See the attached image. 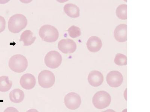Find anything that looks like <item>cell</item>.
<instances>
[{"mask_svg":"<svg viewBox=\"0 0 150 112\" xmlns=\"http://www.w3.org/2000/svg\"><path fill=\"white\" fill-rule=\"evenodd\" d=\"M28 20L26 17L21 14L14 15L9 19L8 29L13 33H18L26 27Z\"/></svg>","mask_w":150,"mask_h":112,"instance_id":"cell-1","label":"cell"},{"mask_svg":"<svg viewBox=\"0 0 150 112\" xmlns=\"http://www.w3.org/2000/svg\"><path fill=\"white\" fill-rule=\"evenodd\" d=\"M9 68L17 73L23 72L28 66V61L26 57L21 54L13 56L9 61Z\"/></svg>","mask_w":150,"mask_h":112,"instance_id":"cell-2","label":"cell"},{"mask_svg":"<svg viewBox=\"0 0 150 112\" xmlns=\"http://www.w3.org/2000/svg\"><path fill=\"white\" fill-rule=\"evenodd\" d=\"M39 34L42 41L49 43L55 42L59 37V33L57 29L48 24L44 25L40 28Z\"/></svg>","mask_w":150,"mask_h":112,"instance_id":"cell-3","label":"cell"},{"mask_svg":"<svg viewBox=\"0 0 150 112\" xmlns=\"http://www.w3.org/2000/svg\"><path fill=\"white\" fill-rule=\"evenodd\" d=\"M110 94L105 91H100L95 93L92 98V103L96 108L102 110L108 107L110 105Z\"/></svg>","mask_w":150,"mask_h":112,"instance_id":"cell-4","label":"cell"},{"mask_svg":"<svg viewBox=\"0 0 150 112\" xmlns=\"http://www.w3.org/2000/svg\"><path fill=\"white\" fill-rule=\"evenodd\" d=\"M38 83L44 88H49L54 85L55 77L50 71L45 70L40 73L38 76Z\"/></svg>","mask_w":150,"mask_h":112,"instance_id":"cell-5","label":"cell"},{"mask_svg":"<svg viewBox=\"0 0 150 112\" xmlns=\"http://www.w3.org/2000/svg\"><path fill=\"white\" fill-rule=\"evenodd\" d=\"M62 60V57L59 53L55 50H52L45 55V63L47 67L55 69L60 66Z\"/></svg>","mask_w":150,"mask_h":112,"instance_id":"cell-6","label":"cell"},{"mask_svg":"<svg viewBox=\"0 0 150 112\" xmlns=\"http://www.w3.org/2000/svg\"><path fill=\"white\" fill-rule=\"evenodd\" d=\"M64 103L66 107L71 110H75L80 107L81 104V98L77 93H68L65 96Z\"/></svg>","mask_w":150,"mask_h":112,"instance_id":"cell-7","label":"cell"},{"mask_svg":"<svg viewBox=\"0 0 150 112\" xmlns=\"http://www.w3.org/2000/svg\"><path fill=\"white\" fill-rule=\"evenodd\" d=\"M123 80L124 78L122 75L117 71H112L107 75V83L111 87H118L122 83Z\"/></svg>","mask_w":150,"mask_h":112,"instance_id":"cell-8","label":"cell"},{"mask_svg":"<svg viewBox=\"0 0 150 112\" xmlns=\"http://www.w3.org/2000/svg\"><path fill=\"white\" fill-rule=\"evenodd\" d=\"M59 50L64 54H72L77 49V45L74 41L70 39H63L58 43Z\"/></svg>","mask_w":150,"mask_h":112,"instance_id":"cell-9","label":"cell"},{"mask_svg":"<svg viewBox=\"0 0 150 112\" xmlns=\"http://www.w3.org/2000/svg\"><path fill=\"white\" fill-rule=\"evenodd\" d=\"M104 79L102 73L98 71H92L88 75V82L90 85L95 87L101 85L104 81Z\"/></svg>","mask_w":150,"mask_h":112,"instance_id":"cell-10","label":"cell"},{"mask_svg":"<svg viewBox=\"0 0 150 112\" xmlns=\"http://www.w3.org/2000/svg\"><path fill=\"white\" fill-rule=\"evenodd\" d=\"M114 36L117 42H124L127 41V26L125 24L119 25L115 28Z\"/></svg>","mask_w":150,"mask_h":112,"instance_id":"cell-11","label":"cell"},{"mask_svg":"<svg viewBox=\"0 0 150 112\" xmlns=\"http://www.w3.org/2000/svg\"><path fill=\"white\" fill-rule=\"evenodd\" d=\"M20 84L23 88L27 90L33 89L36 85V79L33 75L27 73L21 77Z\"/></svg>","mask_w":150,"mask_h":112,"instance_id":"cell-12","label":"cell"},{"mask_svg":"<svg viewBox=\"0 0 150 112\" xmlns=\"http://www.w3.org/2000/svg\"><path fill=\"white\" fill-rule=\"evenodd\" d=\"M87 47L89 51L93 53L98 52L102 46V42L99 37L96 36L89 37L86 43Z\"/></svg>","mask_w":150,"mask_h":112,"instance_id":"cell-13","label":"cell"},{"mask_svg":"<svg viewBox=\"0 0 150 112\" xmlns=\"http://www.w3.org/2000/svg\"><path fill=\"white\" fill-rule=\"evenodd\" d=\"M64 10L68 16L71 18H76L80 16V9L77 5L74 4H66L64 6Z\"/></svg>","mask_w":150,"mask_h":112,"instance_id":"cell-14","label":"cell"},{"mask_svg":"<svg viewBox=\"0 0 150 112\" xmlns=\"http://www.w3.org/2000/svg\"><path fill=\"white\" fill-rule=\"evenodd\" d=\"M33 35V32L30 30H25L21 34L19 41L23 42L24 46H30L34 43L36 38Z\"/></svg>","mask_w":150,"mask_h":112,"instance_id":"cell-15","label":"cell"},{"mask_svg":"<svg viewBox=\"0 0 150 112\" xmlns=\"http://www.w3.org/2000/svg\"><path fill=\"white\" fill-rule=\"evenodd\" d=\"M24 92L19 89H14L9 93V98L11 102L14 103L22 102L25 98Z\"/></svg>","mask_w":150,"mask_h":112,"instance_id":"cell-16","label":"cell"},{"mask_svg":"<svg viewBox=\"0 0 150 112\" xmlns=\"http://www.w3.org/2000/svg\"><path fill=\"white\" fill-rule=\"evenodd\" d=\"M13 85L8 77L2 76L0 77V92H6L9 91Z\"/></svg>","mask_w":150,"mask_h":112,"instance_id":"cell-17","label":"cell"},{"mask_svg":"<svg viewBox=\"0 0 150 112\" xmlns=\"http://www.w3.org/2000/svg\"><path fill=\"white\" fill-rule=\"evenodd\" d=\"M116 16L120 19L126 20L127 19V5L122 4L119 5L116 10Z\"/></svg>","mask_w":150,"mask_h":112,"instance_id":"cell-18","label":"cell"},{"mask_svg":"<svg viewBox=\"0 0 150 112\" xmlns=\"http://www.w3.org/2000/svg\"><path fill=\"white\" fill-rule=\"evenodd\" d=\"M115 63L120 66L127 64V58L126 56L122 54H117L115 59Z\"/></svg>","mask_w":150,"mask_h":112,"instance_id":"cell-19","label":"cell"},{"mask_svg":"<svg viewBox=\"0 0 150 112\" xmlns=\"http://www.w3.org/2000/svg\"><path fill=\"white\" fill-rule=\"evenodd\" d=\"M67 31L69 36L73 38H77L81 35V30L79 27L77 26H71L68 29Z\"/></svg>","mask_w":150,"mask_h":112,"instance_id":"cell-20","label":"cell"},{"mask_svg":"<svg viewBox=\"0 0 150 112\" xmlns=\"http://www.w3.org/2000/svg\"><path fill=\"white\" fill-rule=\"evenodd\" d=\"M6 27V21L3 17L0 16V33L5 30Z\"/></svg>","mask_w":150,"mask_h":112,"instance_id":"cell-21","label":"cell"},{"mask_svg":"<svg viewBox=\"0 0 150 112\" xmlns=\"http://www.w3.org/2000/svg\"><path fill=\"white\" fill-rule=\"evenodd\" d=\"M4 112H19L18 110L15 108L13 107H9L6 108Z\"/></svg>","mask_w":150,"mask_h":112,"instance_id":"cell-22","label":"cell"},{"mask_svg":"<svg viewBox=\"0 0 150 112\" xmlns=\"http://www.w3.org/2000/svg\"><path fill=\"white\" fill-rule=\"evenodd\" d=\"M26 112H39L38 111H37L36 109H30L29 110L27 111Z\"/></svg>","mask_w":150,"mask_h":112,"instance_id":"cell-23","label":"cell"},{"mask_svg":"<svg viewBox=\"0 0 150 112\" xmlns=\"http://www.w3.org/2000/svg\"><path fill=\"white\" fill-rule=\"evenodd\" d=\"M101 112H116V111H115L114 110H111V109H108V110Z\"/></svg>","mask_w":150,"mask_h":112,"instance_id":"cell-24","label":"cell"}]
</instances>
